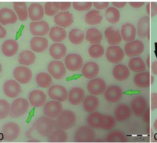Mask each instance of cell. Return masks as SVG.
I'll return each mask as SVG.
<instances>
[{"mask_svg":"<svg viewBox=\"0 0 157 143\" xmlns=\"http://www.w3.org/2000/svg\"><path fill=\"white\" fill-rule=\"evenodd\" d=\"M32 128L42 137L47 138L56 129V120L47 116H42L35 121Z\"/></svg>","mask_w":157,"mask_h":143,"instance_id":"1","label":"cell"},{"mask_svg":"<svg viewBox=\"0 0 157 143\" xmlns=\"http://www.w3.org/2000/svg\"><path fill=\"white\" fill-rule=\"evenodd\" d=\"M77 122V115L71 110H64L56 118V129L67 130L74 127Z\"/></svg>","mask_w":157,"mask_h":143,"instance_id":"2","label":"cell"},{"mask_svg":"<svg viewBox=\"0 0 157 143\" xmlns=\"http://www.w3.org/2000/svg\"><path fill=\"white\" fill-rule=\"evenodd\" d=\"M29 108V102L26 99L17 98L11 105L10 116L13 119L22 117L27 112Z\"/></svg>","mask_w":157,"mask_h":143,"instance_id":"3","label":"cell"},{"mask_svg":"<svg viewBox=\"0 0 157 143\" xmlns=\"http://www.w3.org/2000/svg\"><path fill=\"white\" fill-rule=\"evenodd\" d=\"M96 133L92 127L82 126L75 131L74 140L77 143H90L94 141Z\"/></svg>","mask_w":157,"mask_h":143,"instance_id":"4","label":"cell"},{"mask_svg":"<svg viewBox=\"0 0 157 143\" xmlns=\"http://www.w3.org/2000/svg\"><path fill=\"white\" fill-rule=\"evenodd\" d=\"M21 132V127L15 122H8L2 127V134L5 140L13 141L16 140Z\"/></svg>","mask_w":157,"mask_h":143,"instance_id":"5","label":"cell"},{"mask_svg":"<svg viewBox=\"0 0 157 143\" xmlns=\"http://www.w3.org/2000/svg\"><path fill=\"white\" fill-rule=\"evenodd\" d=\"M125 52L124 49L118 45L109 47L105 56L107 60L112 64H119L125 58Z\"/></svg>","mask_w":157,"mask_h":143,"instance_id":"6","label":"cell"},{"mask_svg":"<svg viewBox=\"0 0 157 143\" xmlns=\"http://www.w3.org/2000/svg\"><path fill=\"white\" fill-rule=\"evenodd\" d=\"M48 71L56 80H62L66 75V69L64 64L59 60L50 62L48 66Z\"/></svg>","mask_w":157,"mask_h":143,"instance_id":"7","label":"cell"},{"mask_svg":"<svg viewBox=\"0 0 157 143\" xmlns=\"http://www.w3.org/2000/svg\"><path fill=\"white\" fill-rule=\"evenodd\" d=\"M63 111L62 103L57 100H51L45 103L44 108V114L51 119H56Z\"/></svg>","mask_w":157,"mask_h":143,"instance_id":"8","label":"cell"},{"mask_svg":"<svg viewBox=\"0 0 157 143\" xmlns=\"http://www.w3.org/2000/svg\"><path fill=\"white\" fill-rule=\"evenodd\" d=\"M131 109L135 116L140 117L146 111L147 102L142 96L139 95L133 97L131 101Z\"/></svg>","mask_w":157,"mask_h":143,"instance_id":"9","label":"cell"},{"mask_svg":"<svg viewBox=\"0 0 157 143\" xmlns=\"http://www.w3.org/2000/svg\"><path fill=\"white\" fill-rule=\"evenodd\" d=\"M87 88L89 93L92 95H101L104 93L107 88V84L103 79L94 78L88 82Z\"/></svg>","mask_w":157,"mask_h":143,"instance_id":"10","label":"cell"},{"mask_svg":"<svg viewBox=\"0 0 157 143\" xmlns=\"http://www.w3.org/2000/svg\"><path fill=\"white\" fill-rule=\"evenodd\" d=\"M144 51V45L140 40H135L126 43L124 47V52L128 57H136L141 55Z\"/></svg>","mask_w":157,"mask_h":143,"instance_id":"11","label":"cell"},{"mask_svg":"<svg viewBox=\"0 0 157 143\" xmlns=\"http://www.w3.org/2000/svg\"><path fill=\"white\" fill-rule=\"evenodd\" d=\"M65 67L71 72H77L83 66L82 57L78 54H70L66 56L64 60Z\"/></svg>","mask_w":157,"mask_h":143,"instance_id":"12","label":"cell"},{"mask_svg":"<svg viewBox=\"0 0 157 143\" xmlns=\"http://www.w3.org/2000/svg\"><path fill=\"white\" fill-rule=\"evenodd\" d=\"M124 95L122 88L116 85H111L107 87L104 92V97L110 103H117L121 100Z\"/></svg>","mask_w":157,"mask_h":143,"instance_id":"13","label":"cell"},{"mask_svg":"<svg viewBox=\"0 0 157 143\" xmlns=\"http://www.w3.org/2000/svg\"><path fill=\"white\" fill-rule=\"evenodd\" d=\"M13 77L19 83L26 84L29 83L32 79V70L27 67L20 66L15 68L13 71Z\"/></svg>","mask_w":157,"mask_h":143,"instance_id":"14","label":"cell"},{"mask_svg":"<svg viewBox=\"0 0 157 143\" xmlns=\"http://www.w3.org/2000/svg\"><path fill=\"white\" fill-rule=\"evenodd\" d=\"M154 77L149 72H143L137 73L134 77V82L136 85L140 88H146L154 84Z\"/></svg>","mask_w":157,"mask_h":143,"instance_id":"15","label":"cell"},{"mask_svg":"<svg viewBox=\"0 0 157 143\" xmlns=\"http://www.w3.org/2000/svg\"><path fill=\"white\" fill-rule=\"evenodd\" d=\"M48 96L52 100L63 102L68 98V92L67 89L62 85H54L48 90Z\"/></svg>","mask_w":157,"mask_h":143,"instance_id":"16","label":"cell"},{"mask_svg":"<svg viewBox=\"0 0 157 143\" xmlns=\"http://www.w3.org/2000/svg\"><path fill=\"white\" fill-rule=\"evenodd\" d=\"M30 30L32 34L36 36L47 35L50 30L49 25L47 21H34L30 24Z\"/></svg>","mask_w":157,"mask_h":143,"instance_id":"17","label":"cell"},{"mask_svg":"<svg viewBox=\"0 0 157 143\" xmlns=\"http://www.w3.org/2000/svg\"><path fill=\"white\" fill-rule=\"evenodd\" d=\"M3 90L6 96L10 98H15L21 94V87L17 81L9 80L4 84Z\"/></svg>","mask_w":157,"mask_h":143,"instance_id":"18","label":"cell"},{"mask_svg":"<svg viewBox=\"0 0 157 143\" xmlns=\"http://www.w3.org/2000/svg\"><path fill=\"white\" fill-rule=\"evenodd\" d=\"M137 34L138 36L144 39L147 37L150 40V17L149 16H143L138 21L137 26Z\"/></svg>","mask_w":157,"mask_h":143,"instance_id":"19","label":"cell"},{"mask_svg":"<svg viewBox=\"0 0 157 143\" xmlns=\"http://www.w3.org/2000/svg\"><path fill=\"white\" fill-rule=\"evenodd\" d=\"M29 102L33 107L39 108L45 105L47 102V96L40 90L32 91L29 96Z\"/></svg>","mask_w":157,"mask_h":143,"instance_id":"20","label":"cell"},{"mask_svg":"<svg viewBox=\"0 0 157 143\" xmlns=\"http://www.w3.org/2000/svg\"><path fill=\"white\" fill-rule=\"evenodd\" d=\"M74 16L69 11L59 12L54 17V22L62 28L71 27L74 23Z\"/></svg>","mask_w":157,"mask_h":143,"instance_id":"21","label":"cell"},{"mask_svg":"<svg viewBox=\"0 0 157 143\" xmlns=\"http://www.w3.org/2000/svg\"><path fill=\"white\" fill-rule=\"evenodd\" d=\"M86 92L81 87H74L68 93V100L71 104L77 106L83 102L85 99Z\"/></svg>","mask_w":157,"mask_h":143,"instance_id":"22","label":"cell"},{"mask_svg":"<svg viewBox=\"0 0 157 143\" xmlns=\"http://www.w3.org/2000/svg\"><path fill=\"white\" fill-rule=\"evenodd\" d=\"M100 68L98 64L94 62H89L85 64L81 70L83 77L87 79L92 80L97 77L99 73Z\"/></svg>","mask_w":157,"mask_h":143,"instance_id":"23","label":"cell"},{"mask_svg":"<svg viewBox=\"0 0 157 143\" xmlns=\"http://www.w3.org/2000/svg\"><path fill=\"white\" fill-rule=\"evenodd\" d=\"M105 37L110 46L117 45L122 41L120 31L113 27H110L105 30Z\"/></svg>","mask_w":157,"mask_h":143,"instance_id":"24","label":"cell"},{"mask_svg":"<svg viewBox=\"0 0 157 143\" xmlns=\"http://www.w3.org/2000/svg\"><path fill=\"white\" fill-rule=\"evenodd\" d=\"M121 34L125 42L128 43L135 40L137 34V30L135 26L131 23L124 24L121 28Z\"/></svg>","mask_w":157,"mask_h":143,"instance_id":"25","label":"cell"},{"mask_svg":"<svg viewBox=\"0 0 157 143\" xmlns=\"http://www.w3.org/2000/svg\"><path fill=\"white\" fill-rule=\"evenodd\" d=\"M131 115V109L126 104H120L114 110L115 119L118 122H123L128 120Z\"/></svg>","mask_w":157,"mask_h":143,"instance_id":"26","label":"cell"},{"mask_svg":"<svg viewBox=\"0 0 157 143\" xmlns=\"http://www.w3.org/2000/svg\"><path fill=\"white\" fill-rule=\"evenodd\" d=\"M28 13L30 19L33 22L39 21L44 17L45 10L40 4L34 2L29 6L28 9Z\"/></svg>","mask_w":157,"mask_h":143,"instance_id":"27","label":"cell"},{"mask_svg":"<svg viewBox=\"0 0 157 143\" xmlns=\"http://www.w3.org/2000/svg\"><path fill=\"white\" fill-rule=\"evenodd\" d=\"M48 46V40L44 37H34L30 41V48L34 52L42 53L47 49Z\"/></svg>","mask_w":157,"mask_h":143,"instance_id":"28","label":"cell"},{"mask_svg":"<svg viewBox=\"0 0 157 143\" xmlns=\"http://www.w3.org/2000/svg\"><path fill=\"white\" fill-rule=\"evenodd\" d=\"M17 16L15 12L9 8L0 10V23L3 25L16 23Z\"/></svg>","mask_w":157,"mask_h":143,"instance_id":"29","label":"cell"},{"mask_svg":"<svg viewBox=\"0 0 157 143\" xmlns=\"http://www.w3.org/2000/svg\"><path fill=\"white\" fill-rule=\"evenodd\" d=\"M112 73L114 79L121 82L128 80L130 75V71L128 67L122 64H118L114 67Z\"/></svg>","mask_w":157,"mask_h":143,"instance_id":"30","label":"cell"},{"mask_svg":"<svg viewBox=\"0 0 157 143\" xmlns=\"http://www.w3.org/2000/svg\"><path fill=\"white\" fill-rule=\"evenodd\" d=\"M1 49L2 52L5 56L10 57L17 54L19 49V45L16 40L9 39L2 43Z\"/></svg>","mask_w":157,"mask_h":143,"instance_id":"31","label":"cell"},{"mask_svg":"<svg viewBox=\"0 0 157 143\" xmlns=\"http://www.w3.org/2000/svg\"><path fill=\"white\" fill-rule=\"evenodd\" d=\"M104 115L99 112H91L87 117V125L93 129H101L104 121Z\"/></svg>","mask_w":157,"mask_h":143,"instance_id":"32","label":"cell"},{"mask_svg":"<svg viewBox=\"0 0 157 143\" xmlns=\"http://www.w3.org/2000/svg\"><path fill=\"white\" fill-rule=\"evenodd\" d=\"M67 53L66 47L61 43H55L49 48L50 55L56 60H61Z\"/></svg>","mask_w":157,"mask_h":143,"instance_id":"33","label":"cell"},{"mask_svg":"<svg viewBox=\"0 0 157 143\" xmlns=\"http://www.w3.org/2000/svg\"><path fill=\"white\" fill-rule=\"evenodd\" d=\"M99 104V98L96 96L91 95L85 97L83 101V108L85 111L91 113L98 109Z\"/></svg>","mask_w":157,"mask_h":143,"instance_id":"34","label":"cell"},{"mask_svg":"<svg viewBox=\"0 0 157 143\" xmlns=\"http://www.w3.org/2000/svg\"><path fill=\"white\" fill-rule=\"evenodd\" d=\"M49 36L53 42L60 43L65 40L67 37V34L66 30L62 27L56 26L50 29Z\"/></svg>","mask_w":157,"mask_h":143,"instance_id":"35","label":"cell"},{"mask_svg":"<svg viewBox=\"0 0 157 143\" xmlns=\"http://www.w3.org/2000/svg\"><path fill=\"white\" fill-rule=\"evenodd\" d=\"M85 39L90 43L98 44L100 43L103 39V36L101 31L95 28H91L87 30Z\"/></svg>","mask_w":157,"mask_h":143,"instance_id":"36","label":"cell"},{"mask_svg":"<svg viewBox=\"0 0 157 143\" xmlns=\"http://www.w3.org/2000/svg\"><path fill=\"white\" fill-rule=\"evenodd\" d=\"M128 68L133 72L140 73L146 71V65L140 57H132L129 61Z\"/></svg>","mask_w":157,"mask_h":143,"instance_id":"37","label":"cell"},{"mask_svg":"<svg viewBox=\"0 0 157 143\" xmlns=\"http://www.w3.org/2000/svg\"><path fill=\"white\" fill-rule=\"evenodd\" d=\"M103 16L99 10H92L85 16V22L89 25H96L101 23Z\"/></svg>","mask_w":157,"mask_h":143,"instance_id":"38","label":"cell"},{"mask_svg":"<svg viewBox=\"0 0 157 143\" xmlns=\"http://www.w3.org/2000/svg\"><path fill=\"white\" fill-rule=\"evenodd\" d=\"M68 140V134L66 130L56 129L48 137L49 143H65Z\"/></svg>","mask_w":157,"mask_h":143,"instance_id":"39","label":"cell"},{"mask_svg":"<svg viewBox=\"0 0 157 143\" xmlns=\"http://www.w3.org/2000/svg\"><path fill=\"white\" fill-rule=\"evenodd\" d=\"M36 55L30 50L22 51L19 55L18 62L19 64L24 66H30L35 63Z\"/></svg>","mask_w":157,"mask_h":143,"instance_id":"40","label":"cell"},{"mask_svg":"<svg viewBox=\"0 0 157 143\" xmlns=\"http://www.w3.org/2000/svg\"><path fill=\"white\" fill-rule=\"evenodd\" d=\"M13 8L19 20L25 21L28 19V9L25 2H14Z\"/></svg>","mask_w":157,"mask_h":143,"instance_id":"41","label":"cell"},{"mask_svg":"<svg viewBox=\"0 0 157 143\" xmlns=\"http://www.w3.org/2000/svg\"><path fill=\"white\" fill-rule=\"evenodd\" d=\"M105 141L108 143H126L128 141V138L124 132L115 130L107 135Z\"/></svg>","mask_w":157,"mask_h":143,"instance_id":"42","label":"cell"},{"mask_svg":"<svg viewBox=\"0 0 157 143\" xmlns=\"http://www.w3.org/2000/svg\"><path fill=\"white\" fill-rule=\"evenodd\" d=\"M105 17L106 20L111 24H116L120 21L121 14L119 10L114 7H109L106 9L105 13Z\"/></svg>","mask_w":157,"mask_h":143,"instance_id":"43","label":"cell"},{"mask_svg":"<svg viewBox=\"0 0 157 143\" xmlns=\"http://www.w3.org/2000/svg\"><path fill=\"white\" fill-rule=\"evenodd\" d=\"M85 39L84 32L78 28H74L69 33V39L74 45H80Z\"/></svg>","mask_w":157,"mask_h":143,"instance_id":"44","label":"cell"},{"mask_svg":"<svg viewBox=\"0 0 157 143\" xmlns=\"http://www.w3.org/2000/svg\"><path fill=\"white\" fill-rule=\"evenodd\" d=\"M36 81L39 87L44 88L49 87L52 83V77L46 72L39 73L36 76Z\"/></svg>","mask_w":157,"mask_h":143,"instance_id":"45","label":"cell"},{"mask_svg":"<svg viewBox=\"0 0 157 143\" xmlns=\"http://www.w3.org/2000/svg\"><path fill=\"white\" fill-rule=\"evenodd\" d=\"M88 52L92 58L98 59L104 55L105 50L104 47L100 43H98L91 45L88 49Z\"/></svg>","mask_w":157,"mask_h":143,"instance_id":"46","label":"cell"},{"mask_svg":"<svg viewBox=\"0 0 157 143\" xmlns=\"http://www.w3.org/2000/svg\"><path fill=\"white\" fill-rule=\"evenodd\" d=\"M45 13L47 16L56 15L59 13L60 3L59 2H47L44 6Z\"/></svg>","mask_w":157,"mask_h":143,"instance_id":"47","label":"cell"},{"mask_svg":"<svg viewBox=\"0 0 157 143\" xmlns=\"http://www.w3.org/2000/svg\"><path fill=\"white\" fill-rule=\"evenodd\" d=\"M11 105L7 100L0 99V120L7 118L10 114Z\"/></svg>","mask_w":157,"mask_h":143,"instance_id":"48","label":"cell"},{"mask_svg":"<svg viewBox=\"0 0 157 143\" xmlns=\"http://www.w3.org/2000/svg\"><path fill=\"white\" fill-rule=\"evenodd\" d=\"M116 125V119L110 115H104L102 128L105 130H109L114 127Z\"/></svg>","mask_w":157,"mask_h":143,"instance_id":"49","label":"cell"},{"mask_svg":"<svg viewBox=\"0 0 157 143\" xmlns=\"http://www.w3.org/2000/svg\"><path fill=\"white\" fill-rule=\"evenodd\" d=\"M93 5L92 2H73L72 6L75 10L83 12L89 10Z\"/></svg>","mask_w":157,"mask_h":143,"instance_id":"50","label":"cell"},{"mask_svg":"<svg viewBox=\"0 0 157 143\" xmlns=\"http://www.w3.org/2000/svg\"><path fill=\"white\" fill-rule=\"evenodd\" d=\"M146 12L151 17H154L157 15V4L155 2H149L146 7Z\"/></svg>","mask_w":157,"mask_h":143,"instance_id":"51","label":"cell"},{"mask_svg":"<svg viewBox=\"0 0 157 143\" xmlns=\"http://www.w3.org/2000/svg\"><path fill=\"white\" fill-rule=\"evenodd\" d=\"M150 109L152 111L157 109V93H152L151 95Z\"/></svg>","mask_w":157,"mask_h":143,"instance_id":"52","label":"cell"},{"mask_svg":"<svg viewBox=\"0 0 157 143\" xmlns=\"http://www.w3.org/2000/svg\"><path fill=\"white\" fill-rule=\"evenodd\" d=\"M93 5L98 10H102L108 8L109 2H93Z\"/></svg>","mask_w":157,"mask_h":143,"instance_id":"53","label":"cell"},{"mask_svg":"<svg viewBox=\"0 0 157 143\" xmlns=\"http://www.w3.org/2000/svg\"><path fill=\"white\" fill-rule=\"evenodd\" d=\"M60 3V10L64 12L67 10L71 6V2H59Z\"/></svg>","mask_w":157,"mask_h":143,"instance_id":"54","label":"cell"},{"mask_svg":"<svg viewBox=\"0 0 157 143\" xmlns=\"http://www.w3.org/2000/svg\"><path fill=\"white\" fill-rule=\"evenodd\" d=\"M150 108H148L147 110H146L142 115L143 121L146 123H149L150 122Z\"/></svg>","mask_w":157,"mask_h":143,"instance_id":"55","label":"cell"},{"mask_svg":"<svg viewBox=\"0 0 157 143\" xmlns=\"http://www.w3.org/2000/svg\"><path fill=\"white\" fill-rule=\"evenodd\" d=\"M111 4H113V7L116 9H122L125 7L127 2H112Z\"/></svg>","mask_w":157,"mask_h":143,"instance_id":"56","label":"cell"},{"mask_svg":"<svg viewBox=\"0 0 157 143\" xmlns=\"http://www.w3.org/2000/svg\"><path fill=\"white\" fill-rule=\"evenodd\" d=\"M129 4L134 9H139L143 7L145 4V2H129Z\"/></svg>","mask_w":157,"mask_h":143,"instance_id":"57","label":"cell"},{"mask_svg":"<svg viewBox=\"0 0 157 143\" xmlns=\"http://www.w3.org/2000/svg\"><path fill=\"white\" fill-rule=\"evenodd\" d=\"M7 36L6 30L0 24V39H4Z\"/></svg>","mask_w":157,"mask_h":143,"instance_id":"58","label":"cell"},{"mask_svg":"<svg viewBox=\"0 0 157 143\" xmlns=\"http://www.w3.org/2000/svg\"><path fill=\"white\" fill-rule=\"evenodd\" d=\"M152 73L157 75V60H155L152 63Z\"/></svg>","mask_w":157,"mask_h":143,"instance_id":"59","label":"cell"},{"mask_svg":"<svg viewBox=\"0 0 157 143\" xmlns=\"http://www.w3.org/2000/svg\"><path fill=\"white\" fill-rule=\"evenodd\" d=\"M146 64L149 69L151 68V62H150V56H148L146 59Z\"/></svg>","mask_w":157,"mask_h":143,"instance_id":"60","label":"cell"},{"mask_svg":"<svg viewBox=\"0 0 157 143\" xmlns=\"http://www.w3.org/2000/svg\"><path fill=\"white\" fill-rule=\"evenodd\" d=\"M28 142H29V143H39V142H40V141L39 140H36V139H31V140H29V141Z\"/></svg>","mask_w":157,"mask_h":143,"instance_id":"61","label":"cell"},{"mask_svg":"<svg viewBox=\"0 0 157 143\" xmlns=\"http://www.w3.org/2000/svg\"><path fill=\"white\" fill-rule=\"evenodd\" d=\"M154 129L157 132V119L154 123Z\"/></svg>","mask_w":157,"mask_h":143,"instance_id":"62","label":"cell"},{"mask_svg":"<svg viewBox=\"0 0 157 143\" xmlns=\"http://www.w3.org/2000/svg\"><path fill=\"white\" fill-rule=\"evenodd\" d=\"M2 72V66H1V64L0 63V73H1Z\"/></svg>","mask_w":157,"mask_h":143,"instance_id":"63","label":"cell"}]
</instances>
